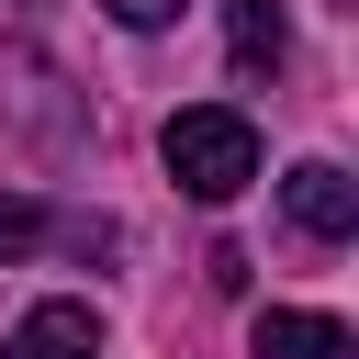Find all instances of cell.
Instances as JSON below:
<instances>
[{
    "mask_svg": "<svg viewBox=\"0 0 359 359\" xmlns=\"http://www.w3.org/2000/svg\"><path fill=\"white\" fill-rule=\"evenodd\" d=\"M280 213H292L314 247H348V236H359V180L325 168V157H303V168H280Z\"/></svg>",
    "mask_w": 359,
    "mask_h": 359,
    "instance_id": "2",
    "label": "cell"
},
{
    "mask_svg": "<svg viewBox=\"0 0 359 359\" xmlns=\"http://www.w3.org/2000/svg\"><path fill=\"white\" fill-rule=\"evenodd\" d=\"M224 45H236V67H247V79H269V67L292 56V34H280V0H224Z\"/></svg>",
    "mask_w": 359,
    "mask_h": 359,
    "instance_id": "6",
    "label": "cell"
},
{
    "mask_svg": "<svg viewBox=\"0 0 359 359\" xmlns=\"http://www.w3.org/2000/svg\"><path fill=\"white\" fill-rule=\"evenodd\" d=\"M34 247H112V224H79V213H45V202L0 191V269L34 258Z\"/></svg>",
    "mask_w": 359,
    "mask_h": 359,
    "instance_id": "4",
    "label": "cell"
},
{
    "mask_svg": "<svg viewBox=\"0 0 359 359\" xmlns=\"http://www.w3.org/2000/svg\"><path fill=\"white\" fill-rule=\"evenodd\" d=\"M0 22H11V34H34V0H0Z\"/></svg>",
    "mask_w": 359,
    "mask_h": 359,
    "instance_id": "8",
    "label": "cell"
},
{
    "mask_svg": "<svg viewBox=\"0 0 359 359\" xmlns=\"http://www.w3.org/2000/svg\"><path fill=\"white\" fill-rule=\"evenodd\" d=\"M247 348H258V359H348V325H337V314H303V303H269V314L247 325Z\"/></svg>",
    "mask_w": 359,
    "mask_h": 359,
    "instance_id": "5",
    "label": "cell"
},
{
    "mask_svg": "<svg viewBox=\"0 0 359 359\" xmlns=\"http://www.w3.org/2000/svg\"><path fill=\"white\" fill-rule=\"evenodd\" d=\"M157 157H168V180H180L191 202H236V191L258 180V123H247L236 101H191V112H168Z\"/></svg>",
    "mask_w": 359,
    "mask_h": 359,
    "instance_id": "1",
    "label": "cell"
},
{
    "mask_svg": "<svg viewBox=\"0 0 359 359\" xmlns=\"http://www.w3.org/2000/svg\"><path fill=\"white\" fill-rule=\"evenodd\" d=\"M0 359H101V314L90 303H34Z\"/></svg>",
    "mask_w": 359,
    "mask_h": 359,
    "instance_id": "3",
    "label": "cell"
},
{
    "mask_svg": "<svg viewBox=\"0 0 359 359\" xmlns=\"http://www.w3.org/2000/svg\"><path fill=\"white\" fill-rule=\"evenodd\" d=\"M101 11H112L123 34H168V22H180V0H101Z\"/></svg>",
    "mask_w": 359,
    "mask_h": 359,
    "instance_id": "7",
    "label": "cell"
}]
</instances>
